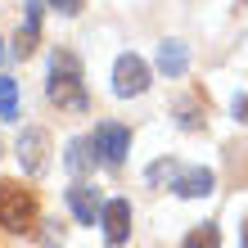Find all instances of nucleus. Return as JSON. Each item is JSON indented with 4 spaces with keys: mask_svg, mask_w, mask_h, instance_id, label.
<instances>
[{
    "mask_svg": "<svg viewBox=\"0 0 248 248\" xmlns=\"http://www.w3.org/2000/svg\"><path fill=\"white\" fill-rule=\"evenodd\" d=\"M185 63H189V50L181 41H163V46H158V68H163L167 77H181Z\"/></svg>",
    "mask_w": 248,
    "mask_h": 248,
    "instance_id": "nucleus-10",
    "label": "nucleus"
},
{
    "mask_svg": "<svg viewBox=\"0 0 248 248\" xmlns=\"http://www.w3.org/2000/svg\"><path fill=\"white\" fill-rule=\"evenodd\" d=\"M0 118H18V81L0 77Z\"/></svg>",
    "mask_w": 248,
    "mask_h": 248,
    "instance_id": "nucleus-12",
    "label": "nucleus"
},
{
    "mask_svg": "<svg viewBox=\"0 0 248 248\" xmlns=\"http://www.w3.org/2000/svg\"><path fill=\"white\" fill-rule=\"evenodd\" d=\"M171 189L181 199H208L212 194V171L208 167H171Z\"/></svg>",
    "mask_w": 248,
    "mask_h": 248,
    "instance_id": "nucleus-6",
    "label": "nucleus"
},
{
    "mask_svg": "<svg viewBox=\"0 0 248 248\" xmlns=\"http://www.w3.org/2000/svg\"><path fill=\"white\" fill-rule=\"evenodd\" d=\"M0 226L9 235H27L36 226V194L18 181H0Z\"/></svg>",
    "mask_w": 248,
    "mask_h": 248,
    "instance_id": "nucleus-2",
    "label": "nucleus"
},
{
    "mask_svg": "<svg viewBox=\"0 0 248 248\" xmlns=\"http://www.w3.org/2000/svg\"><path fill=\"white\" fill-rule=\"evenodd\" d=\"M91 149L104 158L108 167H122V158L131 154V131L122 122H99L95 136H91Z\"/></svg>",
    "mask_w": 248,
    "mask_h": 248,
    "instance_id": "nucleus-3",
    "label": "nucleus"
},
{
    "mask_svg": "<svg viewBox=\"0 0 248 248\" xmlns=\"http://www.w3.org/2000/svg\"><path fill=\"white\" fill-rule=\"evenodd\" d=\"M68 208H72V217H77L81 226H95L99 217H104V203H99V194H95L91 185H81V181L68 189Z\"/></svg>",
    "mask_w": 248,
    "mask_h": 248,
    "instance_id": "nucleus-8",
    "label": "nucleus"
},
{
    "mask_svg": "<svg viewBox=\"0 0 248 248\" xmlns=\"http://www.w3.org/2000/svg\"><path fill=\"white\" fill-rule=\"evenodd\" d=\"M86 149H91V144H81V140H77V144H68V167L77 171V176L91 167V154H86Z\"/></svg>",
    "mask_w": 248,
    "mask_h": 248,
    "instance_id": "nucleus-14",
    "label": "nucleus"
},
{
    "mask_svg": "<svg viewBox=\"0 0 248 248\" xmlns=\"http://www.w3.org/2000/svg\"><path fill=\"white\" fill-rule=\"evenodd\" d=\"M244 248H248V221H244Z\"/></svg>",
    "mask_w": 248,
    "mask_h": 248,
    "instance_id": "nucleus-16",
    "label": "nucleus"
},
{
    "mask_svg": "<svg viewBox=\"0 0 248 248\" xmlns=\"http://www.w3.org/2000/svg\"><path fill=\"white\" fill-rule=\"evenodd\" d=\"M99 226H104V239H108V244H126V239H131V203H126V199H108Z\"/></svg>",
    "mask_w": 248,
    "mask_h": 248,
    "instance_id": "nucleus-7",
    "label": "nucleus"
},
{
    "mask_svg": "<svg viewBox=\"0 0 248 248\" xmlns=\"http://www.w3.org/2000/svg\"><path fill=\"white\" fill-rule=\"evenodd\" d=\"M144 91H149V63L140 54H122L113 63V95L131 99V95H144Z\"/></svg>",
    "mask_w": 248,
    "mask_h": 248,
    "instance_id": "nucleus-4",
    "label": "nucleus"
},
{
    "mask_svg": "<svg viewBox=\"0 0 248 248\" xmlns=\"http://www.w3.org/2000/svg\"><path fill=\"white\" fill-rule=\"evenodd\" d=\"M36 41H41V9L32 5V9H27V23L18 27V36H14V54H18V59H32Z\"/></svg>",
    "mask_w": 248,
    "mask_h": 248,
    "instance_id": "nucleus-9",
    "label": "nucleus"
},
{
    "mask_svg": "<svg viewBox=\"0 0 248 248\" xmlns=\"http://www.w3.org/2000/svg\"><path fill=\"white\" fill-rule=\"evenodd\" d=\"M50 99L59 104L63 113H86L91 108V95H86V81H81V59L72 50H54L50 59Z\"/></svg>",
    "mask_w": 248,
    "mask_h": 248,
    "instance_id": "nucleus-1",
    "label": "nucleus"
},
{
    "mask_svg": "<svg viewBox=\"0 0 248 248\" xmlns=\"http://www.w3.org/2000/svg\"><path fill=\"white\" fill-rule=\"evenodd\" d=\"M0 59H5V50H0Z\"/></svg>",
    "mask_w": 248,
    "mask_h": 248,
    "instance_id": "nucleus-17",
    "label": "nucleus"
},
{
    "mask_svg": "<svg viewBox=\"0 0 248 248\" xmlns=\"http://www.w3.org/2000/svg\"><path fill=\"white\" fill-rule=\"evenodd\" d=\"M50 5L59 9V14H68V18H72V14H81V9H86V0H50Z\"/></svg>",
    "mask_w": 248,
    "mask_h": 248,
    "instance_id": "nucleus-15",
    "label": "nucleus"
},
{
    "mask_svg": "<svg viewBox=\"0 0 248 248\" xmlns=\"http://www.w3.org/2000/svg\"><path fill=\"white\" fill-rule=\"evenodd\" d=\"M185 248H221V235H217V226H194L185 235Z\"/></svg>",
    "mask_w": 248,
    "mask_h": 248,
    "instance_id": "nucleus-13",
    "label": "nucleus"
},
{
    "mask_svg": "<svg viewBox=\"0 0 248 248\" xmlns=\"http://www.w3.org/2000/svg\"><path fill=\"white\" fill-rule=\"evenodd\" d=\"M176 113H181V126H185V131H203V126H208V118H203V113H208V99H203V95L185 99Z\"/></svg>",
    "mask_w": 248,
    "mask_h": 248,
    "instance_id": "nucleus-11",
    "label": "nucleus"
},
{
    "mask_svg": "<svg viewBox=\"0 0 248 248\" xmlns=\"http://www.w3.org/2000/svg\"><path fill=\"white\" fill-rule=\"evenodd\" d=\"M18 163H23L27 176H41V171L50 167V136L41 126H27L18 136Z\"/></svg>",
    "mask_w": 248,
    "mask_h": 248,
    "instance_id": "nucleus-5",
    "label": "nucleus"
}]
</instances>
